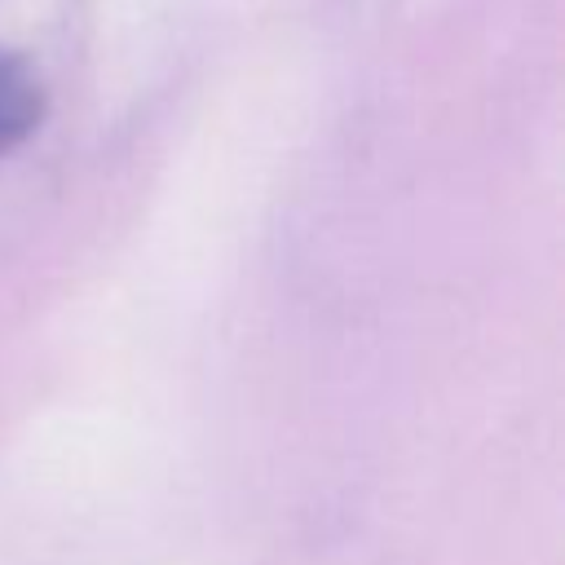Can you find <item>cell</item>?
Listing matches in <instances>:
<instances>
[{
	"label": "cell",
	"instance_id": "cell-1",
	"mask_svg": "<svg viewBox=\"0 0 565 565\" xmlns=\"http://www.w3.org/2000/svg\"><path fill=\"white\" fill-rule=\"evenodd\" d=\"M44 119V84L35 66L0 49V154L18 150Z\"/></svg>",
	"mask_w": 565,
	"mask_h": 565
}]
</instances>
